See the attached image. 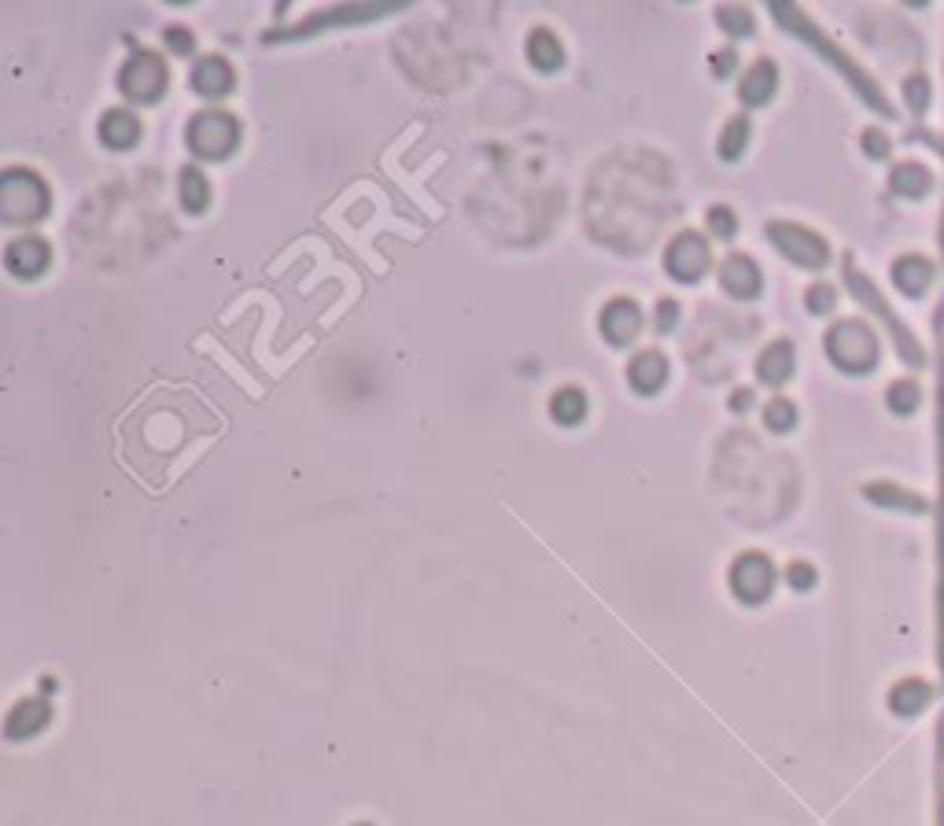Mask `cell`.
<instances>
[{
    "label": "cell",
    "mask_w": 944,
    "mask_h": 826,
    "mask_svg": "<svg viewBox=\"0 0 944 826\" xmlns=\"http://www.w3.org/2000/svg\"><path fill=\"white\" fill-rule=\"evenodd\" d=\"M808 307L815 310V314H823V310L834 307V292L826 288V284H815L812 292H808Z\"/></svg>",
    "instance_id": "83f0119b"
},
{
    "label": "cell",
    "mask_w": 944,
    "mask_h": 826,
    "mask_svg": "<svg viewBox=\"0 0 944 826\" xmlns=\"http://www.w3.org/2000/svg\"><path fill=\"white\" fill-rule=\"evenodd\" d=\"M528 59H531V67H539V71H557V67L565 63V48H561V41H557L554 30H546V26L531 30Z\"/></svg>",
    "instance_id": "e0dca14e"
},
{
    "label": "cell",
    "mask_w": 944,
    "mask_h": 826,
    "mask_svg": "<svg viewBox=\"0 0 944 826\" xmlns=\"http://www.w3.org/2000/svg\"><path fill=\"white\" fill-rule=\"evenodd\" d=\"M749 402H753V391H749V388L734 391V395H731V410H738V413L749 410Z\"/></svg>",
    "instance_id": "f546056e"
},
{
    "label": "cell",
    "mask_w": 944,
    "mask_h": 826,
    "mask_svg": "<svg viewBox=\"0 0 944 826\" xmlns=\"http://www.w3.org/2000/svg\"><path fill=\"white\" fill-rule=\"evenodd\" d=\"M627 380H631V388L638 395H657L664 388V380H668V358L661 351H653V347L638 351L631 358V366H627Z\"/></svg>",
    "instance_id": "7c38bea8"
},
{
    "label": "cell",
    "mask_w": 944,
    "mask_h": 826,
    "mask_svg": "<svg viewBox=\"0 0 944 826\" xmlns=\"http://www.w3.org/2000/svg\"><path fill=\"white\" fill-rule=\"evenodd\" d=\"M793 369V347L786 340H775L771 347H764V354H760V362H756V377L764 380V384H782V380L790 377Z\"/></svg>",
    "instance_id": "ac0fdd59"
},
{
    "label": "cell",
    "mask_w": 944,
    "mask_h": 826,
    "mask_svg": "<svg viewBox=\"0 0 944 826\" xmlns=\"http://www.w3.org/2000/svg\"><path fill=\"white\" fill-rule=\"evenodd\" d=\"M793 421H797V410H793V402H786V399L767 402V410H764V425L771 428V432H790Z\"/></svg>",
    "instance_id": "7402d4cb"
},
{
    "label": "cell",
    "mask_w": 944,
    "mask_h": 826,
    "mask_svg": "<svg viewBox=\"0 0 944 826\" xmlns=\"http://www.w3.org/2000/svg\"><path fill=\"white\" fill-rule=\"evenodd\" d=\"M708 63H712V74H716V78H727V74L738 67V56H734L731 48H723V52H716V56L708 59Z\"/></svg>",
    "instance_id": "4316f807"
},
{
    "label": "cell",
    "mask_w": 944,
    "mask_h": 826,
    "mask_svg": "<svg viewBox=\"0 0 944 826\" xmlns=\"http://www.w3.org/2000/svg\"><path fill=\"white\" fill-rule=\"evenodd\" d=\"M767 236L775 240V248L786 255V259H793L797 266H808V270H819L826 262V244L819 240L815 233H808V229H801V225L793 222H771L767 225Z\"/></svg>",
    "instance_id": "277c9868"
},
{
    "label": "cell",
    "mask_w": 944,
    "mask_h": 826,
    "mask_svg": "<svg viewBox=\"0 0 944 826\" xmlns=\"http://www.w3.org/2000/svg\"><path fill=\"white\" fill-rule=\"evenodd\" d=\"M826 347L834 354V362L845 369H863L874 362V340L856 321H841L838 329L826 336Z\"/></svg>",
    "instance_id": "52a82bcc"
},
{
    "label": "cell",
    "mask_w": 944,
    "mask_h": 826,
    "mask_svg": "<svg viewBox=\"0 0 944 826\" xmlns=\"http://www.w3.org/2000/svg\"><path fill=\"white\" fill-rule=\"evenodd\" d=\"M48 720H52V708H48L45 697H26V701H19V705L8 712L4 731H8L12 742H23V738H34L37 731H45Z\"/></svg>",
    "instance_id": "8fae6325"
},
{
    "label": "cell",
    "mask_w": 944,
    "mask_h": 826,
    "mask_svg": "<svg viewBox=\"0 0 944 826\" xmlns=\"http://www.w3.org/2000/svg\"><path fill=\"white\" fill-rule=\"evenodd\" d=\"M48 211V185L34 170L12 166L0 177V214L8 222H34Z\"/></svg>",
    "instance_id": "6da1fadb"
},
{
    "label": "cell",
    "mask_w": 944,
    "mask_h": 826,
    "mask_svg": "<svg viewBox=\"0 0 944 826\" xmlns=\"http://www.w3.org/2000/svg\"><path fill=\"white\" fill-rule=\"evenodd\" d=\"M708 233L720 236V240H727V236H734V229H738V218H734L731 207H708Z\"/></svg>",
    "instance_id": "cb8c5ba5"
},
{
    "label": "cell",
    "mask_w": 944,
    "mask_h": 826,
    "mask_svg": "<svg viewBox=\"0 0 944 826\" xmlns=\"http://www.w3.org/2000/svg\"><path fill=\"white\" fill-rule=\"evenodd\" d=\"M550 417H554L557 425H579L583 417H587V395L579 388H561L554 391V399H550Z\"/></svg>",
    "instance_id": "ffe728a7"
},
{
    "label": "cell",
    "mask_w": 944,
    "mask_h": 826,
    "mask_svg": "<svg viewBox=\"0 0 944 826\" xmlns=\"http://www.w3.org/2000/svg\"><path fill=\"white\" fill-rule=\"evenodd\" d=\"M96 133H100V141H104L107 148L126 152V148H133L137 137H141V118L133 115V111H126V107H111V111H104Z\"/></svg>",
    "instance_id": "4fadbf2b"
},
{
    "label": "cell",
    "mask_w": 944,
    "mask_h": 826,
    "mask_svg": "<svg viewBox=\"0 0 944 826\" xmlns=\"http://www.w3.org/2000/svg\"><path fill=\"white\" fill-rule=\"evenodd\" d=\"M786 579H790V583H793V587H797V590H804V587H812L815 572H812V568H808V565H801V561H797V565H790V572H786Z\"/></svg>",
    "instance_id": "f1b7e54d"
},
{
    "label": "cell",
    "mask_w": 944,
    "mask_h": 826,
    "mask_svg": "<svg viewBox=\"0 0 944 826\" xmlns=\"http://www.w3.org/2000/svg\"><path fill=\"white\" fill-rule=\"evenodd\" d=\"M745 141H749V118H731L727 122V130L720 133V155L731 163V159H738V155L745 152Z\"/></svg>",
    "instance_id": "44dd1931"
},
{
    "label": "cell",
    "mask_w": 944,
    "mask_h": 826,
    "mask_svg": "<svg viewBox=\"0 0 944 826\" xmlns=\"http://www.w3.org/2000/svg\"><path fill=\"white\" fill-rule=\"evenodd\" d=\"M185 141L203 159H225L240 144V122L229 111H200L192 115Z\"/></svg>",
    "instance_id": "7a4b0ae2"
},
{
    "label": "cell",
    "mask_w": 944,
    "mask_h": 826,
    "mask_svg": "<svg viewBox=\"0 0 944 826\" xmlns=\"http://www.w3.org/2000/svg\"><path fill=\"white\" fill-rule=\"evenodd\" d=\"M771 583H775V568L764 554H742L731 565V590L742 602H764L771 594Z\"/></svg>",
    "instance_id": "8992f818"
},
{
    "label": "cell",
    "mask_w": 944,
    "mask_h": 826,
    "mask_svg": "<svg viewBox=\"0 0 944 826\" xmlns=\"http://www.w3.org/2000/svg\"><path fill=\"white\" fill-rule=\"evenodd\" d=\"M192 34H189V26H166V48L170 52H177V56H189L192 52Z\"/></svg>",
    "instance_id": "484cf974"
},
{
    "label": "cell",
    "mask_w": 944,
    "mask_h": 826,
    "mask_svg": "<svg viewBox=\"0 0 944 826\" xmlns=\"http://www.w3.org/2000/svg\"><path fill=\"white\" fill-rule=\"evenodd\" d=\"M720 284L723 292H731L734 299H753L760 292V270L749 255H731L720 266Z\"/></svg>",
    "instance_id": "5bb4252c"
},
{
    "label": "cell",
    "mask_w": 944,
    "mask_h": 826,
    "mask_svg": "<svg viewBox=\"0 0 944 826\" xmlns=\"http://www.w3.org/2000/svg\"><path fill=\"white\" fill-rule=\"evenodd\" d=\"M653 325L661 332H672L675 325H679V303H675V299H661L657 310H653Z\"/></svg>",
    "instance_id": "d4e9b609"
},
{
    "label": "cell",
    "mask_w": 944,
    "mask_h": 826,
    "mask_svg": "<svg viewBox=\"0 0 944 826\" xmlns=\"http://www.w3.org/2000/svg\"><path fill=\"white\" fill-rule=\"evenodd\" d=\"M177 196H181V207L192 214H200L207 203H211V185L203 177L200 166H185L181 177H177Z\"/></svg>",
    "instance_id": "d6986e66"
},
{
    "label": "cell",
    "mask_w": 944,
    "mask_h": 826,
    "mask_svg": "<svg viewBox=\"0 0 944 826\" xmlns=\"http://www.w3.org/2000/svg\"><path fill=\"white\" fill-rule=\"evenodd\" d=\"M118 85L137 104H155L166 89V63L155 52H133L118 74Z\"/></svg>",
    "instance_id": "3957f363"
},
{
    "label": "cell",
    "mask_w": 944,
    "mask_h": 826,
    "mask_svg": "<svg viewBox=\"0 0 944 826\" xmlns=\"http://www.w3.org/2000/svg\"><path fill=\"white\" fill-rule=\"evenodd\" d=\"M388 8H329V12H314L307 19V23L292 26V30H284V34L277 37H262V41H284V37H307V34H318L321 30H332V26H343V23H366V19H377V15H384Z\"/></svg>",
    "instance_id": "30bf717a"
},
{
    "label": "cell",
    "mask_w": 944,
    "mask_h": 826,
    "mask_svg": "<svg viewBox=\"0 0 944 826\" xmlns=\"http://www.w3.org/2000/svg\"><path fill=\"white\" fill-rule=\"evenodd\" d=\"M358 826H369V823H358Z\"/></svg>",
    "instance_id": "4dcf8cb0"
},
{
    "label": "cell",
    "mask_w": 944,
    "mask_h": 826,
    "mask_svg": "<svg viewBox=\"0 0 944 826\" xmlns=\"http://www.w3.org/2000/svg\"><path fill=\"white\" fill-rule=\"evenodd\" d=\"M598 325H602V336L613 343V347H624V343L635 340L638 329H642V310H638L635 299L620 295V299H609L602 307Z\"/></svg>",
    "instance_id": "ba28073f"
},
{
    "label": "cell",
    "mask_w": 944,
    "mask_h": 826,
    "mask_svg": "<svg viewBox=\"0 0 944 826\" xmlns=\"http://www.w3.org/2000/svg\"><path fill=\"white\" fill-rule=\"evenodd\" d=\"M775 82H779V74H775V63H767V59H756L753 67L745 71L742 85H738V96H742V100H745L749 107L767 104V100L775 96Z\"/></svg>",
    "instance_id": "2e32d148"
},
{
    "label": "cell",
    "mask_w": 944,
    "mask_h": 826,
    "mask_svg": "<svg viewBox=\"0 0 944 826\" xmlns=\"http://www.w3.org/2000/svg\"><path fill=\"white\" fill-rule=\"evenodd\" d=\"M192 89L200 96H225L233 89V67L222 56H203L192 67Z\"/></svg>",
    "instance_id": "9a60e30c"
},
{
    "label": "cell",
    "mask_w": 944,
    "mask_h": 826,
    "mask_svg": "<svg viewBox=\"0 0 944 826\" xmlns=\"http://www.w3.org/2000/svg\"><path fill=\"white\" fill-rule=\"evenodd\" d=\"M48 259H52V251H48V244L41 236H15L12 244L4 248L8 270H12L15 277H26V281H30V277H41Z\"/></svg>",
    "instance_id": "9c48e42d"
},
{
    "label": "cell",
    "mask_w": 944,
    "mask_h": 826,
    "mask_svg": "<svg viewBox=\"0 0 944 826\" xmlns=\"http://www.w3.org/2000/svg\"><path fill=\"white\" fill-rule=\"evenodd\" d=\"M716 23H720L723 30H727V34H734V37L753 34V19H749V12H745V8H731V4H727V8H720V12H716Z\"/></svg>",
    "instance_id": "603a6c76"
},
{
    "label": "cell",
    "mask_w": 944,
    "mask_h": 826,
    "mask_svg": "<svg viewBox=\"0 0 944 826\" xmlns=\"http://www.w3.org/2000/svg\"><path fill=\"white\" fill-rule=\"evenodd\" d=\"M664 270H668V277H675V281L683 284H694L701 273L708 270V240L697 233H679L668 244V251H664Z\"/></svg>",
    "instance_id": "5b68a950"
}]
</instances>
